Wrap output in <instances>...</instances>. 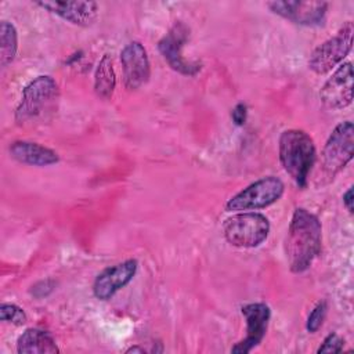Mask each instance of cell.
Here are the masks:
<instances>
[{
  "instance_id": "e0dca14e",
  "label": "cell",
  "mask_w": 354,
  "mask_h": 354,
  "mask_svg": "<svg viewBox=\"0 0 354 354\" xmlns=\"http://www.w3.org/2000/svg\"><path fill=\"white\" fill-rule=\"evenodd\" d=\"M116 86L113 61L109 54H104L94 73V90L101 100H109Z\"/></svg>"
},
{
  "instance_id": "8fae6325",
  "label": "cell",
  "mask_w": 354,
  "mask_h": 354,
  "mask_svg": "<svg viewBox=\"0 0 354 354\" xmlns=\"http://www.w3.org/2000/svg\"><path fill=\"white\" fill-rule=\"evenodd\" d=\"M319 97L329 109H343L353 102V66L344 62L324 83Z\"/></svg>"
},
{
  "instance_id": "5bb4252c",
  "label": "cell",
  "mask_w": 354,
  "mask_h": 354,
  "mask_svg": "<svg viewBox=\"0 0 354 354\" xmlns=\"http://www.w3.org/2000/svg\"><path fill=\"white\" fill-rule=\"evenodd\" d=\"M36 4L77 26H90L98 17V4L94 1H39Z\"/></svg>"
},
{
  "instance_id": "ba28073f",
  "label": "cell",
  "mask_w": 354,
  "mask_h": 354,
  "mask_svg": "<svg viewBox=\"0 0 354 354\" xmlns=\"http://www.w3.org/2000/svg\"><path fill=\"white\" fill-rule=\"evenodd\" d=\"M189 36V29L183 24L177 22L173 28L159 40L158 48L169 66L185 76H195L201 71L199 62H191L183 57V47Z\"/></svg>"
},
{
  "instance_id": "277c9868",
  "label": "cell",
  "mask_w": 354,
  "mask_h": 354,
  "mask_svg": "<svg viewBox=\"0 0 354 354\" xmlns=\"http://www.w3.org/2000/svg\"><path fill=\"white\" fill-rule=\"evenodd\" d=\"M223 232L228 243L236 248H256L261 245L270 232V221L261 213L238 212L225 218Z\"/></svg>"
},
{
  "instance_id": "603a6c76",
  "label": "cell",
  "mask_w": 354,
  "mask_h": 354,
  "mask_svg": "<svg viewBox=\"0 0 354 354\" xmlns=\"http://www.w3.org/2000/svg\"><path fill=\"white\" fill-rule=\"evenodd\" d=\"M53 286L54 285L50 281H41V282L36 283L35 286H32L30 293L35 295L36 297H43V296H47L53 290Z\"/></svg>"
},
{
  "instance_id": "9a60e30c",
  "label": "cell",
  "mask_w": 354,
  "mask_h": 354,
  "mask_svg": "<svg viewBox=\"0 0 354 354\" xmlns=\"http://www.w3.org/2000/svg\"><path fill=\"white\" fill-rule=\"evenodd\" d=\"M10 155L19 163L37 167L51 166L59 162V156L54 149L37 142L22 140L14 141L10 145Z\"/></svg>"
},
{
  "instance_id": "7c38bea8",
  "label": "cell",
  "mask_w": 354,
  "mask_h": 354,
  "mask_svg": "<svg viewBox=\"0 0 354 354\" xmlns=\"http://www.w3.org/2000/svg\"><path fill=\"white\" fill-rule=\"evenodd\" d=\"M120 62L126 88L137 90L149 80L151 65L147 50L140 41H130L123 47Z\"/></svg>"
},
{
  "instance_id": "d4e9b609",
  "label": "cell",
  "mask_w": 354,
  "mask_h": 354,
  "mask_svg": "<svg viewBox=\"0 0 354 354\" xmlns=\"http://www.w3.org/2000/svg\"><path fill=\"white\" fill-rule=\"evenodd\" d=\"M126 353H127V354H129V353H145V350H144L142 347L133 346V347H129V348L126 350Z\"/></svg>"
},
{
  "instance_id": "cb8c5ba5",
  "label": "cell",
  "mask_w": 354,
  "mask_h": 354,
  "mask_svg": "<svg viewBox=\"0 0 354 354\" xmlns=\"http://www.w3.org/2000/svg\"><path fill=\"white\" fill-rule=\"evenodd\" d=\"M343 205L348 210L350 214H353V187H350L344 194H343Z\"/></svg>"
},
{
  "instance_id": "7a4b0ae2",
  "label": "cell",
  "mask_w": 354,
  "mask_h": 354,
  "mask_svg": "<svg viewBox=\"0 0 354 354\" xmlns=\"http://www.w3.org/2000/svg\"><path fill=\"white\" fill-rule=\"evenodd\" d=\"M59 87L48 75H40L30 80L15 109V122L19 126L47 122L57 112Z\"/></svg>"
},
{
  "instance_id": "30bf717a",
  "label": "cell",
  "mask_w": 354,
  "mask_h": 354,
  "mask_svg": "<svg viewBox=\"0 0 354 354\" xmlns=\"http://www.w3.org/2000/svg\"><path fill=\"white\" fill-rule=\"evenodd\" d=\"M241 311L246 321V336L231 348V353L246 354L264 339L271 318V310L266 303H249L245 304Z\"/></svg>"
},
{
  "instance_id": "ffe728a7",
  "label": "cell",
  "mask_w": 354,
  "mask_h": 354,
  "mask_svg": "<svg viewBox=\"0 0 354 354\" xmlns=\"http://www.w3.org/2000/svg\"><path fill=\"white\" fill-rule=\"evenodd\" d=\"M326 311H328V304L325 300L318 301L317 306L313 308V311L310 313L308 318H307V324L306 328L310 333H315L324 324V319L326 317Z\"/></svg>"
},
{
  "instance_id": "4fadbf2b",
  "label": "cell",
  "mask_w": 354,
  "mask_h": 354,
  "mask_svg": "<svg viewBox=\"0 0 354 354\" xmlns=\"http://www.w3.org/2000/svg\"><path fill=\"white\" fill-rule=\"evenodd\" d=\"M137 260L129 259L102 270L94 283L93 293L98 300H109L118 290L130 283L137 271Z\"/></svg>"
},
{
  "instance_id": "9c48e42d",
  "label": "cell",
  "mask_w": 354,
  "mask_h": 354,
  "mask_svg": "<svg viewBox=\"0 0 354 354\" xmlns=\"http://www.w3.org/2000/svg\"><path fill=\"white\" fill-rule=\"evenodd\" d=\"M267 6L274 14L304 26L324 25L328 11L325 1H270Z\"/></svg>"
},
{
  "instance_id": "6da1fadb",
  "label": "cell",
  "mask_w": 354,
  "mask_h": 354,
  "mask_svg": "<svg viewBox=\"0 0 354 354\" xmlns=\"http://www.w3.org/2000/svg\"><path fill=\"white\" fill-rule=\"evenodd\" d=\"M322 248V227L315 214L297 207L289 223L285 253L292 272H303L319 256Z\"/></svg>"
},
{
  "instance_id": "8992f818",
  "label": "cell",
  "mask_w": 354,
  "mask_h": 354,
  "mask_svg": "<svg viewBox=\"0 0 354 354\" xmlns=\"http://www.w3.org/2000/svg\"><path fill=\"white\" fill-rule=\"evenodd\" d=\"M354 26L347 21L335 36L329 37L313 50L308 58V68L317 75H325L339 65L350 53L353 46Z\"/></svg>"
},
{
  "instance_id": "3957f363",
  "label": "cell",
  "mask_w": 354,
  "mask_h": 354,
  "mask_svg": "<svg viewBox=\"0 0 354 354\" xmlns=\"http://www.w3.org/2000/svg\"><path fill=\"white\" fill-rule=\"evenodd\" d=\"M278 153L285 171L297 187L306 188L317 156L315 144L310 134L299 129L285 130L279 137Z\"/></svg>"
},
{
  "instance_id": "ac0fdd59",
  "label": "cell",
  "mask_w": 354,
  "mask_h": 354,
  "mask_svg": "<svg viewBox=\"0 0 354 354\" xmlns=\"http://www.w3.org/2000/svg\"><path fill=\"white\" fill-rule=\"evenodd\" d=\"M18 48V35L15 26L8 21H1L0 24V64L7 66L17 54Z\"/></svg>"
},
{
  "instance_id": "d6986e66",
  "label": "cell",
  "mask_w": 354,
  "mask_h": 354,
  "mask_svg": "<svg viewBox=\"0 0 354 354\" xmlns=\"http://www.w3.org/2000/svg\"><path fill=\"white\" fill-rule=\"evenodd\" d=\"M0 319L4 322H10L14 325H24L26 322L25 311L17 304L3 303L0 307Z\"/></svg>"
},
{
  "instance_id": "7402d4cb",
  "label": "cell",
  "mask_w": 354,
  "mask_h": 354,
  "mask_svg": "<svg viewBox=\"0 0 354 354\" xmlns=\"http://www.w3.org/2000/svg\"><path fill=\"white\" fill-rule=\"evenodd\" d=\"M246 115H248V106H246L243 102L236 104V105L232 108V111H231L232 122H234L236 126L245 124V122H246Z\"/></svg>"
},
{
  "instance_id": "5b68a950",
  "label": "cell",
  "mask_w": 354,
  "mask_h": 354,
  "mask_svg": "<svg viewBox=\"0 0 354 354\" xmlns=\"http://www.w3.org/2000/svg\"><path fill=\"white\" fill-rule=\"evenodd\" d=\"M285 185L275 176L263 177L228 199L227 212H248L264 209L275 203L283 194Z\"/></svg>"
},
{
  "instance_id": "52a82bcc",
  "label": "cell",
  "mask_w": 354,
  "mask_h": 354,
  "mask_svg": "<svg viewBox=\"0 0 354 354\" xmlns=\"http://www.w3.org/2000/svg\"><path fill=\"white\" fill-rule=\"evenodd\" d=\"M322 171L335 177L354 155V126L350 120L339 123L328 137L321 153Z\"/></svg>"
},
{
  "instance_id": "2e32d148",
  "label": "cell",
  "mask_w": 354,
  "mask_h": 354,
  "mask_svg": "<svg viewBox=\"0 0 354 354\" xmlns=\"http://www.w3.org/2000/svg\"><path fill=\"white\" fill-rule=\"evenodd\" d=\"M19 354H54L59 353L51 333L37 328L26 329L17 340Z\"/></svg>"
},
{
  "instance_id": "44dd1931",
  "label": "cell",
  "mask_w": 354,
  "mask_h": 354,
  "mask_svg": "<svg viewBox=\"0 0 354 354\" xmlns=\"http://www.w3.org/2000/svg\"><path fill=\"white\" fill-rule=\"evenodd\" d=\"M344 346V340L343 337H340L337 333H329L322 344L318 347L317 353H340L343 350Z\"/></svg>"
}]
</instances>
